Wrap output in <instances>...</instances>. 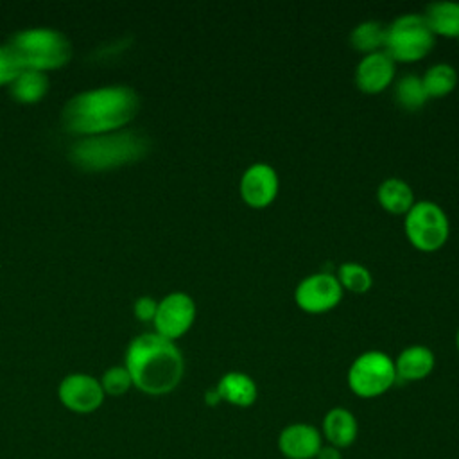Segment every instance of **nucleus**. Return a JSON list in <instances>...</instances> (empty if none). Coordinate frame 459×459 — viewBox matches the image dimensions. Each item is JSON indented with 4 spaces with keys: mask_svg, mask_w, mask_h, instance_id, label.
I'll return each mask as SVG.
<instances>
[{
    "mask_svg": "<svg viewBox=\"0 0 459 459\" xmlns=\"http://www.w3.org/2000/svg\"><path fill=\"white\" fill-rule=\"evenodd\" d=\"M127 371L140 389L161 394L181 380L183 357L172 341L160 333H145L134 339L127 350Z\"/></svg>",
    "mask_w": 459,
    "mask_h": 459,
    "instance_id": "f257e3e1",
    "label": "nucleus"
},
{
    "mask_svg": "<svg viewBox=\"0 0 459 459\" xmlns=\"http://www.w3.org/2000/svg\"><path fill=\"white\" fill-rule=\"evenodd\" d=\"M138 109V97L126 86L100 88L74 97L63 113L65 126L75 133H95L122 126Z\"/></svg>",
    "mask_w": 459,
    "mask_h": 459,
    "instance_id": "f03ea898",
    "label": "nucleus"
},
{
    "mask_svg": "<svg viewBox=\"0 0 459 459\" xmlns=\"http://www.w3.org/2000/svg\"><path fill=\"white\" fill-rule=\"evenodd\" d=\"M147 142L136 133H117L95 136L79 142L72 156L77 163L88 169H104L138 160L145 154Z\"/></svg>",
    "mask_w": 459,
    "mask_h": 459,
    "instance_id": "7ed1b4c3",
    "label": "nucleus"
},
{
    "mask_svg": "<svg viewBox=\"0 0 459 459\" xmlns=\"http://www.w3.org/2000/svg\"><path fill=\"white\" fill-rule=\"evenodd\" d=\"M434 39L436 36L429 29L423 14L409 13L387 25L384 52L394 63H414L432 50Z\"/></svg>",
    "mask_w": 459,
    "mask_h": 459,
    "instance_id": "20e7f679",
    "label": "nucleus"
},
{
    "mask_svg": "<svg viewBox=\"0 0 459 459\" xmlns=\"http://www.w3.org/2000/svg\"><path fill=\"white\" fill-rule=\"evenodd\" d=\"M403 230L407 240L423 253L441 249L450 235V222L441 206L432 201H416L405 213Z\"/></svg>",
    "mask_w": 459,
    "mask_h": 459,
    "instance_id": "39448f33",
    "label": "nucleus"
},
{
    "mask_svg": "<svg viewBox=\"0 0 459 459\" xmlns=\"http://www.w3.org/2000/svg\"><path fill=\"white\" fill-rule=\"evenodd\" d=\"M23 68L38 70L65 63L70 56L66 39L50 29H32L20 32L9 45Z\"/></svg>",
    "mask_w": 459,
    "mask_h": 459,
    "instance_id": "423d86ee",
    "label": "nucleus"
},
{
    "mask_svg": "<svg viewBox=\"0 0 459 459\" xmlns=\"http://www.w3.org/2000/svg\"><path fill=\"white\" fill-rule=\"evenodd\" d=\"M396 380L394 360L384 351L360 353L348 369V385L360 398L384 394Z\"/></svg>",
    "mask_w": 459,
    "mask_h": 459,
    "instance_id": "0eeeda50",
    "label": "nucleus"
},
{
    "mask_svg": "<svg viewBox=\"0 0 459 459\" xmlns=\"http://www.w3.org/2000/svg\"><path fill=\"white\" fill-rule=\"evenodd\" d=\"M342 287L333 273L321 271L303 278L296 290L294 301L307 314H325L339 305Z\"/></svg>",
    "mask_w": 459,
    "mask_h": 459,
    "instance_id": "6e6552de",
    "label": "nucleus"
},
{
    "mask_svg": "<svg viewBox=\"0 0 459 459\" xmlns=\"http://www.w3.org/2000/svg\"><path fill=\"white\" fill-rule=\"evenodd\" d=\"M195 319L194 299L183 292L169 294L156 308L154 325L158 333L169 341L183 335Z\"/></svg>",
    "mask_w": 459,
    "mask_h": 459,
    "instance_id": "1a4fd4ad",
    "label": "nucleus"
},
{
    "mask_svg": "<svg viewBox=\"0 0 459 459\" xmlns=\"http://www.w3.org/2000/svg\"><path fill=\"white\" fill-rule=\"evenodd\" d=\"M240 197L251 208H267L278 195L280 179L276 170L267 163L249 165L240 178Z\"/></svg>",
    "mask_w": 459,
    "mask_h": 459,
    "instance_id": "9d476101",
    "label": "nucleus"
},
{
    "mask_svg": "<svg viewBox=\"0 0 459 459\" xmlns=\"http://www.w3.org/2000/svg\"><path fill=\"white\" fill-rule=\"evenodd\" d=\"M396 63L384 52H373L364 56L355 68V82L360 91L375 95L391 86L394 79Z\"/></svg>",
    "mask_w": 459,
    "mask_h": 459,
    "instance_id": "9b49d317",
    "label": "nucleus"
},
{
    "mask_svg": "<svg viewBox=\"0 0 459 459\" xmlns=\"http://www.w3.org/2000/svg\"><path fill=\"white\" fill-rule=\"evenodd\" d=\"M319 448H321V437L312 425L294 423L283 429V432L280 434V450L289 459L316 457Z\"/></svg>",
    "mask_w": 459,
    "mask_h": 459,
    "instance_id": "f8f14e48",
    "label": "nucleus"
},
{
    "mask_svg": "<svg viewBox=\"0 0 459 459\" xmlns=\"http://www.w3.org/2000/svg\"><path fill=\"white\" fill-rule=\"evenodd\" d=\"M61 400L74 411L88 412L102 402V389L97 380L84 375H72L61 384Z\"/></svg>",
    "mask_w": 459,
    "mask_h": 459,
    "instance_id": "ddd939ff",
    "label": "nucleus"
},
{
    "mask_svg": "<svg viewBox=\"0 0 459 459\" xmlns=\"http://www.w3.org/2000/svg\"><path fill=\"white\" fill-rule=\"evenodd\" d=\"M436 359L430 348L423 344H412L400 351V355L394 360L396 378L402 380H421L430 375L434 369Z\"/></svg>",
    "mask_w": 459,
    "mask_h": 459,
    "instance_id": "4468645a",
    "label": "nucleus"
},
{
    "mask_svg": "<svg viewBox=\"0 0 459 459\" xmlns=\"http://www.w3.org/2000/svg\"><path fill=\"white\" fill-rule=\"evenodd\" d=\"M377 199L378 204L393 215H405L416 203L411 185L400 178L382 181L377 190Z\"/></svg>",
    "mask_w": 459,
    "mask_h": 459,
    "instance_id": "2eb2a0df",
    "label": "nucleus"
},
{
    "mask_svg": "<svg viewBox=\"0 0 459 459\" xmlns=\"http://www.w3.org/2000/svg\"><path fill=\"white\" fill-rule=\"evenodd\" d=\"M423 18L434 36L459 38V2H432Z\"/></svg>",
    "mask_w": 459,
    "mask_h": 459,
    "instance_id": "dca6fc26",
    "label": "nucleus"
},
{
    "mask_svg": "<svg viewBox=\"0 0 459 459\" xmlns=\"http://www.w3.org/2000/svg\"><path fill=\"white\" fill-rule=\"evenodd\" d=\"M221 400L230 402L231 405L249 407L256 400V384L251 377L240 371L226 373L215 389Z\"/></svg>",
    "mask_w": 459,
    "mask_h": 459,
    "instance_id": "f3484780",
    "label": "nucleus"
},
{
    "mask_svg": "<svg viewBox=\"0 0 459 459\" xmlns=\"http://www.w3.org/2000/svg\"><path fill=\"white\" fill-rule=\"evenodd\" d=\"M323 427L328 441L335 446H348L350 443H353L357 436L355 416L342 407H335L328 411L325 416Z\"/></svg>",
    "mask_w": 459,
    "mask_h": 459,
    "instance_id": "a211bd4d",
    "label": "nucleus"
},
{
    "mask_svg": "<svg viewBox=\"0 0 459 459\" xmlns=\"http://www.w3.org/2000/svg\"><path fill=\"white\" fill-rule=\"evenodd\" d=\"M385 30L387 25L377 20H366L355 25V29L350 34V45L357 50L362 52L364 56L380 52L384 50L385 45Z\"/></svg>",
    "mask_w": 459,
    "mask_h": 459,
    "instance_id": "6ab92c4d",
    "label": "nucleus"
},
{
    "mask_svg": "<svg viewBox=\"0 0 459 459\" xmlns=\"http://www.w3.org/2000/svg\"><path fill=\"white\" fill-rule=\"evenodd\" d=\"M423 88L429 95V99H441L454 91L457 86V72L448 63H437L427 68V72L421 77Z\"/></svg>",
    "mask_w": 459,
    "mask_h": 459,
    "instance_id": "aec40b11",
    "label": "nucleus"
},
{
    "mask_svg": "<svg viewBox=\"0 0 459 459\" xmlns=\"http://www.w3.org/2000/svg\"><path fill=\"white\" fill-rule=\"evenodd\" d=\"M393 97H394L396 104L405 111H418L429 100V95L421 82V77H418L414 74H407L396 81Z\"/></svg>",
    "mask_w": 459,
    "mask_h": 459,
    "instance_id": "412c9836",
    "label": "nucleus"
},
{
    "mask_svg": "<svg viewBox=\"0 0 459 459\" xmlns=\"http://www.w3.org/2000/svg\"><path fill=\"white\" fill-rule=\"evenodd\" d=\"M337 280L342 287V290H350L355 294H364L373 285V276L368 267L357 262H344L335 271Z\"/></svg>",
    "mask_w": 459,
    "mask_h": 459,
    "instance_id": "4be33fe9",
    "label": "nucleus"
},
{
    "mask_svg": "<svg viewBox=\"0 0 459 459\" xmlns=\"http://www.w3.org/2000/svg\"><path fill=\"white\" fill-rule=\"evenodd\" d=\"M47 77L39 70H23L16 79L13 91L22 100H36L45 93Z\"/></svg>",
    "mask_w": 459,
    "mask_h": 459,
    "instance_id": "5701e85b",
    "label": "nucleus"
},
{
    "mask_svg": "<svg viewBox=\"0 0 459 459\" xmlns=\"http://www.w3.org/2000/svg\"><path fill=\"white\" fill-rule=\"evenodd\" d=\"M25 68L22 66V63L18 61L16 54L13 52V48L7 45V47H2L0 48V82H5V81H11V79H16Z\"/></svg>",
    "mask_w": 459,
    "mask_h": 459,
    "instance_id": "b1692460",
    "label": "nucleus"
},
{
    "mask_svg": "<svg viewBox=\"0 0 459 459\" xmlns=\"http://www.w3.org/2000/svg\"><path fill=\"white\" fill-rule=\"evenodd\" d=\"M131 384V375L127 369L122 368H113L104 375V387L113 393V394H120L124 393Z\"/></svg>",
    "mask_w": 459,
    "mask_h": 459,
    "instance_id": "393cba45",
    "label": "nucleus"
},
{
    "mask_svg": "<svg viewBox=\"0 0 459 459\" xmlns=\"http://www.w3.org/2000/svg\"><path fill=\"white\" fill-rule=\"evenodd\" d=\"M156 308H158V305H156L151 298H142V299H138V303H136V314H138V317H142V319H151V317H154Z\"/></svg>",
    "mask_w": 459,
    "mask_h": 459,
    "instance_id": "a878e982",
    "label": "nucleus"
},
{
    "mask_svg": "<svg viewBox=\"0 0 459 459\" xmlns=\"http://www.w3.org/2000/svg\"><path fill=\"white\" fill-rule=\"evenodd\" d=\"M316 457L317 459H341V455H339V452L335 448H319Z\"/></svg>",
    "mask_w": 459,
    "mask_h": 459,
    "instance_id": "bb28decb",
    "label": "nucleus"
},
{
    "mask_svg": "<svg viewBox=\"0 0 459 459\" xmlns=\"http://www.w3.org/2000/svg\"><path fill=\"white\" fill-rule=\"evenodd\" d=\"M455 346H457V350H459V328H457V333H455Z\"/></svg>",
    "mask_w": 459,
    "mask_h": 459,
    "instance_id": "cd10ccee",
    "label": "nucleus"
}]
</instances>
